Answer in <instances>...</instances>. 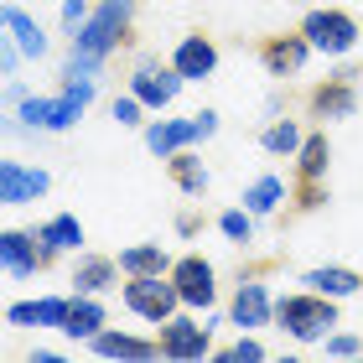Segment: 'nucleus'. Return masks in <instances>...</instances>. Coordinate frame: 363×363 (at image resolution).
<instances>
[{
	"label": "nucleus",
	"mask_w": 363,
	"mask_h": 363,
	"mask_svg": "<svg viewBox=\"0 0 363 363\" xmlns=\"http://www.w3.org/2000/svg\"><path fill=\"white\" fill-rule=\"evenodd\" d=\"M130 21H135V0H99V6L84 16V26L68 37L62 78H99L104 62L130 42Z\"/></svg>",
	"instance_id": "obj_1"
},
{
	"label": "nucleus",
	"mask_w": 363,
	"mask_h": 363,
	"mask_svg": "<svg viewBox=\"0 0 363 363\" xmlns=\"http://www.w3.org/2000/svg\"><path fill=\"white\" fill-rule=\"evenodd\" d=\"M275 327L291 342H322L327 333H337V301L301 286V291H291V296L275 301Z\"/></svg>",
	"instance_id": "obj_2"
},
{
	"label": "nucleus",
	"mask_w": 363,
	"mask_h": 363,
	"mask_svg": "<svg viewBox=\"0 0 363 363\" xmlns=\"http://www.w3.org/2000/svg\"><path fill=\"white\" fill-rule=\"evenodd\" d=\"M213 327H218L213 311L192 317V311L182 306L177 317L161 322V358H167V363H203L213 353Z\"/></svg>",
	"instance_id": "obj_3"
},
{
	"label": "nucleus",
	"mask_w": 363,
	"mask_h": 363,
	"mask_svg": "<svg viewBox=\"0 0 363 363\" xmlns=\"http://www.w3.org/2000/svg\"><path fill=\"white\" fill-rule=\"evenodd\" d=\"M120 301H125V311H135L140 322L161 327L167 317H177V311H182V291H177L172 270H167V275H125Z\"/></svg>",
	"instance_id": "obj_4"
},
{
	"label": "nucleus",
	"mask_w": 363,
	"mask_h": 363,
	"mask_svg": "<svg viewBox=\"0 0 363 363\" xmlns=\"http://www.w3.org/2000/svg\"><path fill=\"white\" fill-rule=\"evenodd\" d=\"M301 31H306V42H311V52H322V57H348L353 47H358V21L348 11H337V6H322V11H306L301 16Z\"/></svg>",
	"instance_id": "obj_5"
},
{
	"label": "nucleus",
	"mask_w": 363,
	"mask_h": 363,
	"mask_svg": "<svg viewBox=\"0 0 363 363\" xmlns=\"http://www.w3.org/2000/svg\"><path fill=\"white\" fill-rule=\"evenodd\" d=\"M182 84H187V78H182L172 62H156V57L135 62V73H130V94H135L151 114L172 109V104H177V94H182Z\"/></svg>",
	"instance_id": "obj_6"
},
{
	"label": "nucleus",
	"mask_w": 363,
	"mask_h": 363,
	"mask_svg": "<svg viewBox=\"0 0 363 363\" xmlns=\"http://www.w3.org/2000/svg\"><path fill=\"white\" fill-rule=\"evenodd\" d=\"M172 280H177L182 306H187V311H213V301H218V270H213L203 255L172 259Z\"/></svg>",
	"instance_id": "obj_7"
},
{
	"label": "nucleus",
	"mask_w": 363,
	"mask_h": 363,
	"mask_svg": "<svg viewBox=\"0 0 363 363\" xmlns=\"http://www.w3.org/2000/svg\"><path fill=\"white\" fill-rule=\"evenodd\" d=\"M0 265H6L11 280H31V275H42L52 265V255L42 250L37 228H6V234H0Z\"/></svg>",
	"instance_id": "obj_8"
},
{
	"label": "nucleus",
	"mask_w": 363,
	"mask_h": 363,
	"mask_svg": "<svg viewBox=\"0 0 363 363\" xmlns=\"http://www.w3.org/2000/svg\"><path fill=\"white\" fill-rule=\"evenodd\" d=\"M228 322L239 333H255V327H270L275 322V301H270V286L259 275H244L234 286V301H228Z\"/></svg>",
	"instance_id": "obj_9"
},
{
	"label": "nucleus",
	"mask_w": 363,
	"mask_h": 363,
	"mask_svg": "<svg viewBox=\"0 0 363 363\" xmlns=\"http://www.w3.org/2000/svg\"><path fill=\"white\" fill-rule=\"evenodd\" d=\"M47 187H52V177L42 167L0 161V208H26V203H37V197H47Z\"/></svg>",
	"instance_id": "obj_10"
},
{
	"label": "nucleus",
	"mask_w": 363,
	"mask_h": 363,
	"mask_svg": "<svg viewBox=\"0 0 363 363\" xmlns=\"http://www.w3.org/2000/svg\"><path fill=\"white\" fill-rule=\"evenodd\" d=\"M306 109H311V120H322V125H333V120H353V114H358V89H353V73L317 84V89H311V99H306Z\"/></svg>",
	"instance_id": "obj_11"
},
{
	"label": "nucleus",
	"mask_w": 363,
	"mask_h": 363,
	"mask_svg": "<svg viewBox=\"0 0 363 363\" xmlns=\"http://www.w3.org/2000/svg\"><path fill=\"white\" fill-rule=\"evenodd\" d=\"M306 57H311L306 31H286V37H265L259 42V62H265L270 78H296L306 68Z\"/></svg>",
	"instance_id": "obj_12"
},
{
	"label": "nucleus",
	"mask_w": 363,
	"mask_h": 363,
	"mask_svg": "<svg viewBox=\"0 0 363 363\" xmlns=\"http://www.w3.org/2000/svg\"><path fill=\"white\" fill-rule=\"evenodd\" d=\"M203 140V130H197V114H187V120H145V151L172 161L177 151H187V145Z\"/></svg>",
	"instance_id": "obj_13"
},
{
	"label": "nucleus",
	"mask_w": 363,
	"mask_h": 363,
	"mask_svg": "<svg viewBox=\"0 0 363 363\" xmlns=\"http://www.w3.org/2000/svg\"><path fill=\"white\" fill-rule=\"evenodd\" d=\"M68 311H73V296H37V301H11L6 322L11 327H52V333H62V327H68Z\"/></svg>",
	"instance_id": "obj_14"
},
{
	"label": "nucleus",
	"mask_w": 363,
	"mask_h": 363,
	"mask_svg": "<svg viewBox=\"0 0 363 363\" xmlns=\"http://www.w3.org/2000/svg\"><path fill=\"white\" fill-rule=\"evenodd\" d=\"M172 68L187 78V84H203V78L218 73V47H213V37H203V31H192V37H182L172 47Z\"/></svg>",
	"instance_id": "obj_15"
},
{
	"label": "nucleus",
	"mask_w": 363,
	"mask_h": 363,
	"mask_svg": "<svg viewBox=\"0 0 363 363\" xmlns=\"http://www.w3.org/2000/svg\"><path fill=\"white\" fill-rule=\"evenodd\" d=\"M94 358H125V363H151L161 358V337H135V333H120V327H104L94 342H89Z\"/></svg>",
	"instance_id": "obj_16"
},
{
	"label": "nucleus",
	"mask_w": 363,
	"mask_h": 363,
	"mask_svg": "<svg viewBox=\"0 0 363 363\" xmlns=\"http://www.w3.org/2000/svg\"><path fill=\"white\" fill-rule=\"evenodd\" d=\"M0 31H6V37L21 47V57H47V31H42V21L31 11H21V6H6L0 11Z\"/></svg>",
	"instance_id": "obj_17"
},
{
	"label": "nucleus",
	"mask_w": 363,
	"mask_h": 363,
	"mask_svg": "<svg viewBox=\"0 0 363 363\" xmlns=\"http://www.w3.org/2000/svg\"><path fill=\"white\" fill-rule=\"evenodd\" d=\"M109 327V311H104V296H84L73 291V311H68V327H62V337L73 342H94L99 333Z\"/></svg>",
	"instance_id": "obj_18"
},
{
	"label": "nucleus",
	"mask_w": 363,
	"mask_h": 363,
	"mask_svg": "<svg viewBox=\"0 0 363 363\" xmlns=\"http://www.w3.org/2000/svg\"><path fill=\"white\" fill-rule=\"evenodd\" d=\"M301 286H306V291H317V296H333V301H348V296L363 291V275L348 270V265H317V270H306V275H301Z\"/></svg>",
	"instance_id": "obj_19"
},
{
	"label": "nucleus",
	"mask_w": 363,
	"mask_h": 363,
	"mask_svg": "<svg viewBox=\"0 0 363 363\" xmlns=\"http://www.w3.org/2000/svg\"><path fill=\"white\" fill-rule=\"evenodd\" d=\"M120 259H109V255H84L73 265V286L84 291V296H104V291H114L120 286Z\"/></svg>",
	"instance_id": "obj_20"
},
{
	"label": "nucleus",
	"mask_w": 363,
	"mask_h": 363,
	"mask_svg": "<svg viewBox=\"0 0 363 363\" xmlns=\"http://www.w3.org/2000/svg\"><path fill=\"white\" fill-rule=\"evenodd\" d=\"M37 239H42V250L47 255H73L78 244H84V223H78V213H52L47 223H37Z\"/></svg>",
	"instance_id": "obj_21"
},
{
	"label": "nucleus",
	"mask_w": 363,
	"mask_h": 363,
	"mask_svg": "<svg viewBox=\"0 0 363 363\" xmlns=\"http://www.w3.org/2000/svg\"><path fill=\"white\" fill-rule=\"evenodd\" d=\"M327 167H333V145H327V130H311L296 151V182H327Z\"/></svg>",
	"instance_id": "obj_22"
},
{
	"label": "nucleus",
	"mask_w": 363,
	"mask_h": 363,
	"mask_svg": "<svg viewBox=\"0 0 363 363\" xmlns=\"http://www.w3.org/2000/svg\"><path fill=\"white\" fill-rule=\"evenodd\" d=\"M167 172H172V182H177V187L187 192V197H203V192H208V182H213L208 167H203V156H197L192 145H187V151H177V156L167 161Z\"/></svg>",
	"instance_id": "obj_23"
},
{
	"label": "nucleus",
	"mask_w": 363,
	"mask_h": 363,
	"mask_svg": "<svg viewBox=\"0 0 363 363\" xmlns=\"http://www.w3.org/2000/svg\"><path fill=\"white\" fill-rule=\"evenodd\" d=\"M239 203L250 208L255 218H270V213H280V203H286V182L265 172V177H255L250 187H244V197H239Z\"/></svg>",
	"instance_id": "obj_24"
},
{
	"label": "nucleus",
	"mask_w": 363,
	"mask_h": 363,
	"mask_svg": "<svg viewBox=\"0 0 363 363\" xmlns=\"http://www.w3.org/2000/svg\"><path fill=\"white\" fill-rule=\"evenodd\" d=\"M120 270L125 275H167L172 255L161 244H130V250H120Z\"/></svg>",
	"instance_id": "obj_25"
},
{
	"label": "nucleus",
	"mask_w": 363,
	"mask_h": 363,
	"mask_svg": "<svg viewBox=\"0 0 363 363\" xmlns=\"http://www.w3.org/2000/svg\"><path fill=\"white\" fill-rule=\"evenodd\" d=\"M16 125L37 130V135H52V94H21L16 99Z\"/></svg>",
	"instance_id": "obj_26"
},
{
	"label": "nucleus",
	"mask_w": 363,
	"mask_h": 363,
	"mask_svg": "<svg viewBox=\"0 0 363 363\" xmlns=\"http://www.w3.org/2000/svg\"><path fill=\"white\" fill-rule=\"evenodd\" d=\"M301 125L296 120H270L265 130H259V151H270V156H296L301 151Z\"/></svg>",
	"instance_id": "obj_27"
},
{
	"label": "nucleus",
	"mask_w": 363,
	"mask_h": 363,
	"mask_svg": "<svg viewBox=\"0 0 363 363\" xmlns=\"http://www.w3.org/2000/svg\"><path fill=\"white\" fill-rule=\"evenodd\" d=\"M84 114H89V99H84V94H68V89L52 94V135L73 130L78 120H84Z\"/></svg>",
	"instance_id": "obj_28"
},
{
	"label": "nucleus",
	"mask_w": 363,
	"mask_h": 363,
	"mask_svg": "<svg viewBox=\"0 0 363 363\" xmlns=\"http://www.w3.org/2000/svg\"><path fill=\"white\" fill-rule=\"evenodd\" d=\"M218 234L228 239V244H250L255 239V213L250 208H228V213H218Z\"/></svg>",
	"instance_id": "obj_29"
},
{
	"label": "nucleus",
	"mask_w": 363,
	"mask_h": 363,
	"mask_svg": "<svg viewBox=\"0 0 363 363\" xmlns=\"http://www.w3.org/2000/svg\"><path fill=\"white\" fill-rule=\"evenodd\" d=\"M213 358H218V363H259V358H265V342H255L250 333H244L234 348H223V353H213Z\"/></svg>",
	"instance_id": "obj_30"
},
{
	"label": "nucleus",
	"mask_w": 363,
	"mask_h": 363,
	"mask_svg": "<svg viewBox=\"0 0 363 363\" xmlns=\"http://www.w3.org/2000/svg\"><path fill=\"white\" fill-rule=\"evenodd\" d=\"M109 114H114V120H120V125H145V114H151V109H145L140 99H135V94L125 89V94H120V99H114V104H109Z\"/></svg>",
	"instance_id": "obj_31"
},
{
	"label": "nucleus",
	"mask_w": 363,
	"mask_h": 363,
	"mask_svg": "<svg viewBox=\"0 0 363 363\" xmlns=\"http://www.w3.org/2000/svg\"><path fill=\"white\" fill-rule=\"evenodd\" d=\"M322 348H327V358H358L363 353V337H353V333H327Z\"/></svg>",
	"instance_id": "obj_32"
},
{
	"label": "nucleus",
	"mask_w": 363,
	"mask_h": 363,
	"mask_svg": "<svg viewBox=\"0 0 363 363\" xmlns=\"http://www.w3.org/2000/svg\"><path fill=\"white\" fill-rule=\"evenodd\" d=\"M327 203V187H322V182H301V187H296V208H301V213H317Z\"/></svg>",
	"instance_id": "obj_33"
},
{
	"label": "nucleus",
	"mask_w": 363,
	"mask_h": 363,
	"mask_svg": "<svg viewBox=\"0 0 363 363\" xmlns=\"http://www.w3.org/2000/svg\"><path fill=\"white\" fill-rule=\"evenodd\" d=\"M57 6H62V31H68V37H73L78 26H84V16L94 11L89 0H57Z\"/></svg>",
	"instance_id": "obj_34"
},
{
	"label": "nucleus",
	"mask_w": 363,
	"mask_h": 363,
	"mask_svg": "<svg viewBox=\"0 0 363 363\" xmlns=\"http://www.w3.org/2000/svg\"><path fill=\"white\" fill-rule=\"evenodd\" d=\"M16 57H21V47L11 37H0V78H16Z\"/></svg>",
	"instance_id": "obj_35"
},
{
	"label": "nucleus",
	"mask_w": 363,
	"mask_h": 363,
	"mask_svg": "<svg viewBox=\"0 0 363 363\" xmlns=\"http://www.w3.org/2000/svg\"><path fill=\"white\" fill-rule=\"evenodd\" d=\"M197 228H203V223H197V213H177V234H182V239H192Z\"/></svg>",
	"instance_id": "obj_36"
},
{
	"label": "nucleus",
	"mask_w": 363,
	"mask_h": 363,
	"mask_svg": "<svg viewBox=\"0 0 363 363\" xmlns=\"http://www.w3.org/2000/svg\"><path fill=\"white\" fill-rule=\"evenodd\" d=\"M26 363H62V353H52V348H31Z\"/></svg>",
	"instance_id": "obj_37"
}]
</instances>
